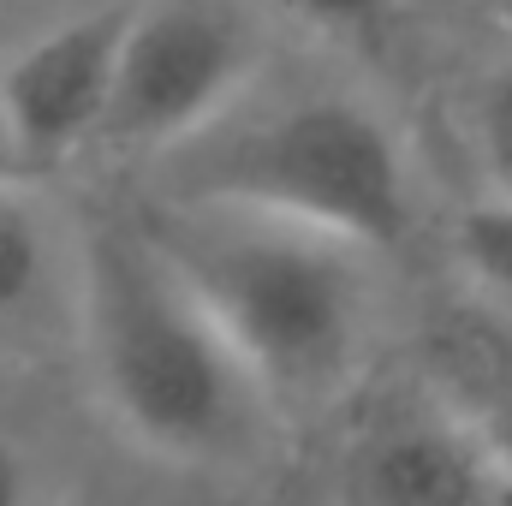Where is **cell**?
<instances>
[{
  "instance_id": "5b68a950",
  "label": "cell",
  "mask_w": 512,
  "mask_h": 506,
  "mask_svg": "<svg viewBox=\"0 0 512 506\" xmlns=\"http://www.w3.org/2000/svg\"><path fill=\"white\" fill-rule=\"evenodd\" d=\"M495 465L435 381L376 393L334 447V506H477Z\"/></svg>"
},
{
  "instance_id": "7c38bea8",
  "label": "cell",
  "mask_w": 512,
  "mask_h": 506,
  "mask_svg": "<svg viewBox=\"0 0 512 506\" xmlns=\"http://www.w3.org/2000/svg\"><path fill=\"white\" fill-rule=\"evenodd\" d=\"M30 453L0 429V506H30Z\"/></svg>"
},
{
  "instance_id": "5bb4252c",
  "label": "cell",
  "mask_w": 512,
  "mask_h": 506,
  "mask_svg": "<svg viewBox=\"0 0 512 506\" xmlns=\"http://www.w3.org/2000/svg\"><path fill=\"white\" fill-rule=\"evenodd\" d=\"M495 12H501V24L512 30V0H495Z\"/></svg>"
},
{
  "instance_id": "277c9868",
  "label": "cell",
  "mask_w": 512,
  "mask_h": 506,
  "mask_svg": "<svg viewBox=\"0 0 512 506\" xmlns=\"http://www.w3.org/2000/svg\"><path fill=\"white\" fill-rule=\"evenodd\" d=\"M262 66V30L239 0H137L102 143L173 155L245 102Z\"/></svg>"
},
{
  "instance_id": "8fae6325",
  "label": "cell",
  "mask_w": 512,
  "mask_h": 506,
  "mask_svg": "<svg viewBox=\"0 0 512 506\" xmlns=\"http://www.w3.org/2000/svg\"><path fill=\"white\" fill-rule=\"evenodd\" d=\"M286 6L328 36H364L370 24H382L393 12V0H286Z\"/></svg>"
},
{
  "instance_id": "52a82bcc",
  "label": "cell",
  "mask_w": 512,
  "mask_h": 506,
  "mask_svg": "<svg viewBox=\"0 0 512 506\" xmlns=\"http://www.w3.org/2000/svg\"><path fill=\"white\" fill-rule=\"evenodd\" d=\"M429 381L483 441L495 477L512 489V316L447 310L429 328Z\"/></svg>"
},
{
  "instance_id": "8992f818",
  "label": "cell",
  "mask_w": 512,
  "mask_h": 506,
  "mask_svg": "<svg viewBox=\"0 0 512 506\" xmlns=\"http://www.w3.org/2000/svg\"><path fill=\"white\" fill-rule=\"evenodd\" d=\"M137 0H114L96 12H78L36 42H24L0 66V102L12 137L24 149V167H60L84 143H102L114 84H120V54Z\"/></svg>"
},
{
  "instance_id": "6da1fadb",
  "label": "cell",
  "mask_w": 512,
  "mask_h": 506,
  "mask_svg": "<svg viewBox=\"0 0 512 506\" xmlns=\"http://www.w3.org/2000/svg\"><path fill=\"white\" fill-rule=\"evenodd\" d=\"M72 322L102 411L143 453L239 465L262 447L274 399L143 215H102L78 233Z\"/></svg>"
},
{
  "instance_id": "ba28073f",
  "label": "cell",
  "mask_w": 512,
  "mask_h": 506,
  "mask_svg": "<svg viewBox=\"0 0 512 506\" xmlns=\"http://www.w3.org/2000/svg\"><path fill=\"white\" fill-rule=\"evenodd\" d=\"M60 239L18 179H0V334H36L54 316Z\"/></svg>"
},
{
  "instance_id": "7a4b0ae2",
  "label": "cell",
  "mask_w": 512,
  "mask_h": 506,
  "mask_svg": "<svg viewBox=\"0 0 512 506\" xmlns=\"http://www.w3.org/2000/svg\"><path fill=\"white\" fill-rule=\"evenodd\" d=\"M143 227L215 310L274 411L328 405L352 381L376 316L370 245L197 197H161Z\"/></svg>"
},
{
  "instance_id": "30bf717a",
  "label": "cell",
  "mask_w": 512,
  "mask_h": 506,
  "mask_svg": "<svg viewBox=\"0 0 512 506\" xmlns=\"http://www.w3.org/2000/svg\"><path fill=\"white\" fill-rule=\"evenodd\" d=\"M459 256L471 268V280L495 298L512 304V203L507 197H483L459 215Z\"/></svg>"
},
{
  "instance_id": "3957f363",
  "label": "cell",
  "mask_w": 512,
  "mask_h": 506,
  "mask_svg": "<svg viewBox=\"0 0 512 506\" xmlns=\"http://www.w3.org/2000/svg\"><path fill=\"white\" fill-rule=\"evenodd\" d=\"M161 197L245 203L387 251L411 227L405 149L382 114L346 90H310L268 108H227L161 167Z\"/></svg>"
},
{
  "instance_id": "4fadbf2b",
  "label": "cell",
  "mask_w": 512,
  "mask_h": 506,
  "mask_svg": "<svg viewBox=\"0 0 512 506\" xmlns=\"http://www.w3.org/2000/svg\"><path fill=\"white\" fill-rule=\"evenodd\" d=\"M30 167H24V149H18V137H12V120H6V102H0V179H24Z\"/></svg>"
},
{
  "instance_id": "9c48e42d",
  "label": "cell",
  "mask_w": 512,
  "mask_h": 506,
  "mask_svg": "<svg viewBox=\"0 0 512 506\" xmlns=\"http://www.w3.org/2000/svg\"><path fill=\"white\" fill-rule=\"evenodd\" d=\"M465 137L477 155V173L489 185V197L512 203V60L489 66L471 96H465Z\"/></svg>"
}]
</instances>
